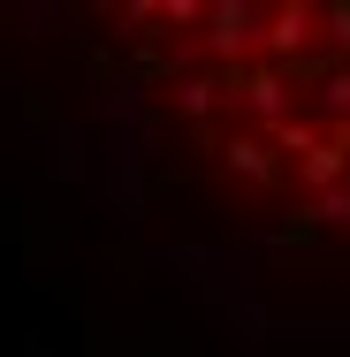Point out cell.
Wrapping results in <instances>:
<instances>
[]
</instances>
